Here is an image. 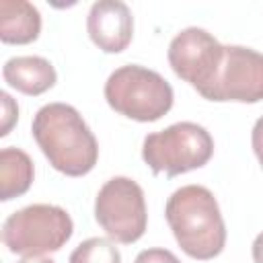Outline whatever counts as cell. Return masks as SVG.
I'll list each match as a JSON object with an SVG mask.
<instances>
[{
  "instance_id": "7c38bea8",
  "label": "cell",
  "mask_w": 263,
  "mask_h": 263,
  "mask_svg": "<svg viewBox=\"0 0 263 263\" xmlns=\"http://www.w3.org/2000/svg\"><path fill=\"white\" fill-rule=\"evenodd\" d=\"M33 160L31 156L14 146L0 150V199L8 201L29 191L33 183Z\"/></svg>"
},
{
  "instance_id": "2e32d148",
  "label": "cell",
  "mask_w": 263,
  "mask_h": 263,
  "mask_svg": "<svg viewBox=\"0 0 263 263\" xmlns=\"http://www.w3.org/2000/svg\"><path fill=\"white\" fill-rule=\"evenodd\" d=\"M251 144H253V152L263 168V115L255 121L253 125V132H251Z\"/></svg>"
},
{
  "instance_id": "9a60e30c",
  "label": "cell",
  "mask_w": 263,
  "mask_h": 263,
  "mask_svg": "<svg viewBox=\"0 0 263 263\" xmlns=\"http://www.w3.org/2000/svg\"><path fill=\"white\" fill-rule=\"evenodd\" d=\"M134 263H181V261L168 249H146L138 253Z\"/></svg>"
},
{
  "instance_id": "277c9868",
  "label": "cell",
  "mask_w": 263,
  "mask_h": 263,
  "mask_svg": "<svg viewBox=\"0 0 263 263\" xmlns=\"http://www.w3.org/2000/svg\"><path fill=\"white\" fill-rule=\"evenodd\" d=\"M214 154L210 132L193 121H179L160 132L148 134L142 144V158L154 175L177 177L208 164Z\"/></svg>"
},
{
  "instance_id": "5bb4252c",
  "label": "cell",
  "mask_w": 263,
  "mask_h": 263,
  "mask_svg": "<svg viewBox=\"0 0 263 263\" xmlns=\"http://www.w3.org/2000/svg\"><path fill=\"white\" fill-rule=\"evenodd\" d=\"M0 105H2V123H0V136H8L12 125L18 119V107L12 101V97L8 92H0Z\"/></svg>"
},
{
  "instance_id": "8992f818",
  "label": "cell",
  "mask_w": 263,
  "mask_h": 263,
  "mask_svg": "<svg viewBox=\"0 0 263 263\" xmlns=\"http://www.w3.org/2000/svg\"><path fill=\"white\" fill-rule=\"evenodd\" d=\"M95 220L115 242L132 245L140 240L148 226L142 187L129 177L109 179L97 193Z\"/></svg>"
},
{
  "instance_id": "8fae6325",
  "label": "cell",
  "mask_w": 263,
  "mask_h": 263,
  "mask_svg": "<svg viewBox=\"0 0 263 263\" xmlns=\"http://www.w3.org/2000/svg\"><path fill=\"white\" fill-rule=\"evenodd\" d=\"M41 14L27 0H0V39L12 45H25L39 37Z\"/></svg>"
},
{
  "instance_id": "ac0fdd59",
  "label": "cell",
  "mask_w": 263,
  "mask_h": 263,
  "mask_svg": "<svg viewBox=\"0 0 263 263\" xmlns=\"http://www.w3.org/2000/svg\"><path fill=\"white\" fill-rule=\"evenodd\" d=\"M18 263H55L49 257H23Z\"/></svg>"
},
{
  "instance_id": "6da1fadb",
  "label": "cell",
  "mask_w": 263,
  "mask_h": 263,
  "mask_svg": "<svg viewBox=\"0 0 263 263\" xmlns=\"http://www.w3.org/2000/svg\"><path fill=\"white\" fill-rule=\"evenodd\" d=\"M31 134L55 171L82 177L95 168L99 158L97 138L72 105H43L33 117Z\"/></svg>"
},
{
  "instance_id": "4fadbf2b",
  "label": "cell",
  "mask_w": 263,
  "mask_h": 263,
  "mask_svg": "<svg viewBox=\"0 0 263 263\" xmlns=\"http://www.w3.org/2000/svg\"><path fill=\"white\" fill-rule=\"evenodd\" d=\"M70 263H121V255L113 240L92 236L72 251Z\"/></svg>"
},
{
  "instance_id": "9c48e42d",
  "label": "cell",
  "mask_w": 263,
  "mask_h": 263,
  "mask_svg": "<svg viewBox=\"0 0 263 263\" xmlns=\"http://www.w3.org/2000/svg\"><path fill=\"white\" fill-rule=\"evenodd\" d=\"M90 41L105 53L123 51L134 37V16L127 4L119 0H99L86 16Z\"/></svg>"
},
{
  "instance_id": "52a82bcc",
  "label": "cell",
  "mask_w": 263,
  "mask_h": 263,
  "mask_svg": "<svg viewBox=\"0 0 263 263\" xmlns=\"http://www.w3.org/2000/svg\"><path fill=\"white\" fill-rule=\"evenodd\" d=\"M166 55L173 72L205 99L220 70L224 45L205 29L187 27L173 37Z\"/></svg>"
},
{
  "instance_id": "5b68a950",
  "label": "cell",
  "mask_w": 263,
  "mask_h": 263,
  "mask_svg": "<svg viewBox=\"0 0 263 263\" xmlns=\"http://www.w3.org/2000/svg\"><path fill=\"white\" fill-rule=\"evenodd\" d=\"M72 232L74 222L64 208L33 203L4 220L2 240L14 255L41 257L60 251L70 240Z\"/></svg>"
},
{
  "instance_id": "30bf717a",
  "label": "cell",
  "mask_w": 263,
  "mask_h": 263,
  "mask_svg": "<svg viewBox=\"0 0 263 263\" xmlns=\"http://www.w3.org/2000/svg\"><path fill=\"white\" fill-rule=\"evenodd\" d=\"M2 76L12 88L29 97L43 95L58 80L55 68L41 55H16L6 60Z\"/></svg>"
},
{
  "instance_id": "ba28073f",
  "label": "cell",
  "mask_w": 263,
  "mask_h": 263,
  "mask_svg": "<svg viewBox=\"0 0 263 263\" xmlns=\"http://www.w3.org/2000/svg\"><path fill=\"white\" fill-rule=\"evenodd\" d=\"M205 99L216 103L263 101V53L242 45H224L220 70Z\"/></svg>"
},
{
  "instance_id": "7a4b0ae2",
  "label": "cell",
  "mask_w": 263,
  "mask_h": 263,
  "mask_svg": "<svg viewBox=\"0 0 263 263\" xmlns=\"http://www.w3.org/2000/svg\"><path fill=\"white\" fill-rule=\"evenodd\" d=\"M175 240L191 259L208 261L218 257L226 245V224L214 193L203 185L177 189L164 208Z\"/></svg>"
},
{
  "instance_id": "3957f363",
  "label": "cell",
  "mask_w": 263,
  "mask_h": 263,
  "mask_svg": "<svg viewBox=\"0 0 263 263\" xmlns=\"http://www.w3.org/2000/svg\"><path fill=\"white\" fill-rule=\"evenodd\" d=\"M105 99L113 111L134 121H158L173 107V86L154 70L127 64L109 74Z\"/></svg>"
},
{
  "instance_id": "e0dca14e",
  "label": "cell",
  "mask_w": 263,
  "mask_h": 263,
  "mask_svg": "<svg viewBox=\"0 0 263 263\" xmlns=\"http://www.w3.org/2000/svg\"><path fill=\"white\" fill-rule=\"evenodd\" d=\"M251 253H253V261H255V263H263V232L257 234V238L253 240Z\"/></svg>"
}]
</instances>
